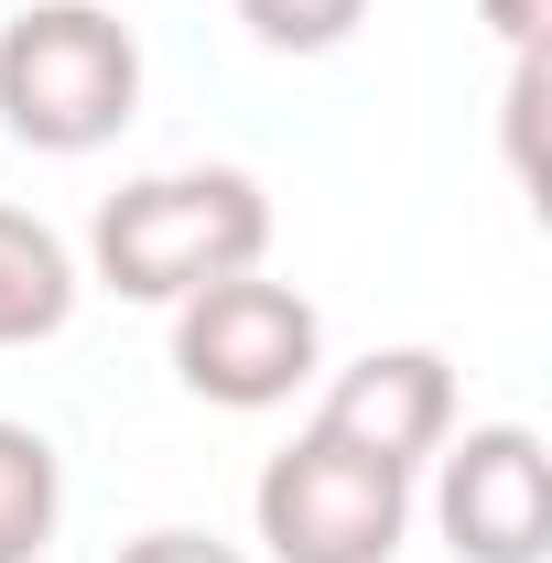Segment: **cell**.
Wrapping results in <instances>:
<instances>
[{
  "label": "cell",
  "instance_id": "cell-1",
  "mask_svg": "<svg viewBox=\"0 0 552 563\" xmlns=\"http://www.w3.org/2000/svg\"><path fill=\"white\" fill-rule=\"evenodd\" d=\"M261 250H272V196L239 163L141 174L87 217V272L120 303H185V292H207L228 272H261Z\"/></svg>",
  "mask_w": 552,
  "mask_h": 563
},
{
  "label": "cell",
  "instance_id": "cell-2",
  "mask_svg": "<svg viewBox=\"0 0 552 563\" xmlns=\"http://www.w3.org/2000/svg\"><path fill=\"white\" fill-rule=\"evenodd\" d=\"M141 120V33L109 0H33L0 22V131L22 152H98Z\"/></svg>",
  "mask_w": 552,
  "mask_h": 563
},
{
  "label": "cell",
  "instance_id": "cell-3",
  "mask_svg": "<svg viewBox=\"0 0 552 563\" xmlns=\"http://www.w3.org/2000/svg\"><path fill=\"white\" fill-rule=\"evenodd\" d=\"M250 520H261V553L272 563H390L401 531H412V477L336 444L325 422H303L261 466L250 488Z\"/></svg>",
  "mask_w": 552,
  "mask_h": 563
},
{
  "label": "cell",
  "instance_id": "cell-4",
  "mask_svg": "<svg viewBox=\"0 0 552 563\" xmlns=\"http://www.w3.org/2000/svg\"><path fill=\"white\" fill-rule=\"evenodd\" d=\"M325 368V314L272 272H228L174 303V379L217 412H281Z\"/></svg>",
  "mask_w": 552,
  "mask_h": 563
},
{
  "label": "cell",
  "instance_id": "cell-5",
  "mask_svg": "<svg viewBox=\"0 0 552 563\" xmlns=\"http://www.w3.org/2000/svg\"><path fill=\"white\" fill-rule=\"evenodd\" d=\"M433 531L455 563H542L552 553V466L531 422H466L433 444Z\"/></svg>",
  "mask_w": 552,
  "mask_h": 563
},
{
  "label": "cell",
  "instance_id": "cell-6",
  "mask_svg": "<svg viewBox=\"0 0 552 563\" xmlns=\"http://www.w3.org/2000/svg\"><path fill=\"white\" fill-rule=\"evenodd\" d=\"M314 422L336 433V444H357V455H379V466H433V444L455 433V357L444 347H368L346 357L336 379H325V401H314Z\"/></svg>",
  "mask_w": 552,
  "mask_h": 563
},
{
  "label": "cell",
  "instance_id": "cell-7",
  "mask_svg": "<svg viewBox=\"0 0 552 563\" xmlns=\"http://www.w3.org/2000/svg\"><path fill=\"white\" fill-rule=\"evenodd\" d=\"M76 292H87L76 250L33 207H0V347H44V336H66Z\"/></svg>",
  "mask_w": 552,
  "mask_h": 563
},
{
  "label": "cell",
  "instance_id": "cell-8",
  "mask_svg": "<svg viewBox=\"0 0 552 563\" xmlns=\"http://www.w3.org/2000/svg\"><path fill=\"white\" fill-rule=\"evenodd\" d=\"M55 520H66V455H55V433L0 412V563H44L55 553Z\"/></svg>",
  "mask_w": 552,
  "mask_h": 563
},
{
  "label": "cell",
  "instance_id": "cell-9",
  "mask_svg": "<svg viewBox=\"0 0 552 563\" xmlns=\"http://www.w3.org/2000/svg\"><path fill=\"white\" fill-rule=\"evenodd\" d=\"M239 22H250V44H272V55H336L346 33L368 22V0H239Z\"/></svg>",
  "mask_w": 552,
  "mask_h": 563
},
{
  "label": "cell",
  "instance_id": "cell-10",
  "mask_svg": "<svg viewBox=\"0 0 552 563\" xmlns=\"http://www.w3.org/2000/svg\"><path fill=\"white\" fill-rule=\"evenodd\" d=\"M542 98H552V55H509V174L542 185Z\"/></svg>",
  "mask_w": 552,
  "mask_h": 563
},
{
  "label": "cell",
  "instance_id": "cell-11",
  "mask_svg": "<svg viewBox=\"0 0 552 563\" xmlns=\"http://www.w3.org/2000/svg\"><path fill=\"white\" fill-rule=\"evenodd\" d=\"M120 563H250V553L217 531H141V542H120Z\"/></svg>",
  "mask_w": 552,
  "mask_h": 563
},
{
  "label": "cell",
  "instance_id": "cell-12",
  "mask_svg": "<svg viewBox=\"0 0 552 563\" xmlns=\"http://www.w3.org/2000/svg\"><path fill=\"white\" fill-rule=\"evenodd\" d=\"M477 11H487V33H498L509 55H542L552 44V0H477Z\"/></svg>",
  "mask_w": 552,
  "mask_h": 563
}]
</instances>
